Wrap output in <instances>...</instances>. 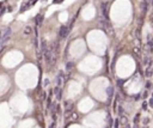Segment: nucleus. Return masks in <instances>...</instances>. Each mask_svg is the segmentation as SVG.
<instances>
[{"instance_id":"3","label":"nucleus","mask_w":153,"mask_h":128,"mask_svg":"<svg viewBox=\"0 0 153 128\" xmlns=\"http://www.w3.org/2000/svg\"><path fill=\"white\" fill-rule=\"evenodd\" d=\"M30 32H31V29H30L29 26H26V28H25V33H30Z\"/></svg>"},{"instance_id":"1","label":"nucleus","mask_w":153,"mask_h":128,"mask_svg":"<svg viewBox=\"0 0 153 128\" xmlns=\"http://www.w3.org/2000/svg\"><path fill=\"white\" fill-rule=\"evenodd\" d=\"M10 37H11V29L10 28L0 30V45L6 43L10 39Z\"/></svg>"},{"instance_id":"2","label":"nucleus","mask_w":153,"mask_h":128,"mask_svg":"<svg viewBox=\"0 0 153 128\" xmlns=\"http://www.w3.org/2000/svg\"><path fill=\"white\" fill-rule=\"evenodd\" d=\"M68 32H69V28L66 26V25H63V26H61V29H60V31H59V36H60L61 38H65V37H67Z\"/></svg>"},{"instance_id":"4","label":"nucleus","mask_w":153,"mask_h":128,"mask_svg":"<svg viewBox=\"0 0 153 128\" xmlns=\"http://www.w3.org/2000/svg\"><path fill=\"white\" fill-rule=\"evenodd\" d=\"M151 2H152V4H153V0H151Z\"/></svg>"}]
</instances>
